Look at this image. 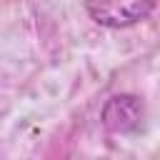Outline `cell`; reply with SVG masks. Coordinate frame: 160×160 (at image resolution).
Wrapping results in <instances>:
<instances>
[{"label": "cell", "instance_id": "1", "mask_svg": "<svg viewBox=\"0 0 160 160\" xmlns=\"http://www.w3.org/2000/svg\"><path fill=\"white\" fill-rule=\"evenodd\" d=\"M158 0H85L88 15L102 28H130L155 10Z\"/></svg>", "mask_w": 160, "mask_h": 160}, {"label": "cell", "instance_id": "2", "mask_svg": "<svg viewBox=\"0 0 160 160\" xmlns=\"http://www.w3.org/2000/svg\"><path fill=\"white\" fill-rule=\"evenodd\" d=\"M142 102L135 95H112L102 108V125L108 132L122 135L140 128Z\"/></svg>", "mask_w": 160, "mask_h": 160}]
</instances>
